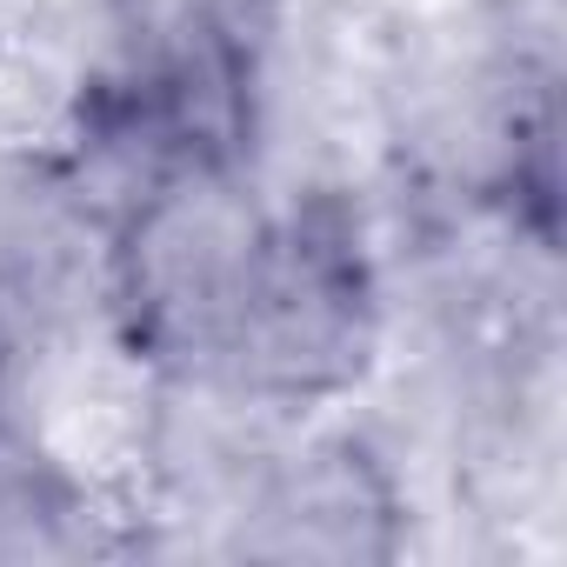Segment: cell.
<instances>
[{"label": "cell", "instance_id": "obj_1", "mask_svg": "<svg viewBox=\"0 0 567 567\" xmlns=\"http://www.w3.org/2000/svg\"><path fill=\"white\" fill-rule=\"evenodd\" d=\"M381 354V260L341 187L260 207L207 388L260 408H328Z\"/></svg>", "mask_w": 567, "mask_h": 567}, {"label": "cell", "instance_id": "obj_2", "mask_svg": "<svg viewBox=\"0 0 567 567\" xmlns=\"http://www.w3.org/2000/svg\"><path fill=\"white\" fill-rule=\"evenodd\" d=\"M267 200H254L247 167H207L154 181L121 200L107 227V321L114 341L167 374L207 388L227 301Z\"/></svg>", "mask_w": 567, "mask_h": 567}, {"label": "cell", "instance_id": "obj_3", "mask_svg": "<svg viewBox=\"0 0 567 567\" xmlns=\"http://www.w3.org/2000/svg\"><path fill=\"white\" fill-rule=\"evenodd\" d=\"M401 494L388 467L354 434H321L295 447L260 487V527L274 554L301 560H374L394 554Z\"/></svg>", "mask_w": 567, "mask_h": 567}, {"label": "cell", "instance_id": "obj_4", "mask_svg": "<svg viewBox=\"0 0 567 567\" xmlns=\"http://www.w3.org/2000/svg\"><path fill=\"white\" fill-rule=\"evenodd\" d=\"M87 487L0 414V560H34V554H74L87 547Z\"/></svg>", "mask_w": 567, "mask_h": 567}, {"label": "cell", "instance_id": "obj_5", "mask_svg": "<svg viewBox=\"0 0 567 567\" xmlns=\"http://www.w3.org/2000/svg\"><path fill=\"white\" fill-rule=\"evenodd\" d=\"M0 414H8V408H0Z\"/></svg>", "mask_w": 567, "mask_h": 567}]
</instances>
